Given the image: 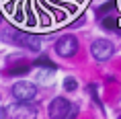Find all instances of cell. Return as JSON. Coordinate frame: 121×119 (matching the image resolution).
Here are the masks:
<instances>
[{
	"label": "cell",
	"instance_id": "1",
	"mask_svg": "<svg viewBox=\"0 0 121 119\" xmlns=\"http://www.w3.org/2000/svg\"><path fill=\"white\" fill-rule=\"evenodd\" d=\"M13 97L17 99V103H31L35 97H37V86L33 82L21 80L13 86Z\"/></svg>",
	"mask_w": 121,
	"mask_h": 119
},
{
	"label": "cell",
	"instance_id": "2",
	"mask_svg": "<svg viewBox=\"0 0 121 119\" xmlns=\"http://www.w3.org/2000/svg\"><path fill=\"white\" fill-rule=\"evenodd\" d=\"M115 51V45L109 41V39H96V41H92V45H90V53H92V57L95 60H99V62H107L109 57L113 56Z\"/></svg>",
	"mask_w": 121,
	"mask_h": 119
},
{
	"label": "cell",
	"instance_id": "3",
	"mask_svg": "<svg viewBox=\"0 0 121 119\" xmlns=\"http://www.w3.org/2000/svg\"><path fill=\"white\" fill-rule=\"evenodd\" d=\"M56 53L62 57H72L74 53L78 51V41L74 35H64V37H60L56 41Z\"/></svg>",
	"mask_w": 121,
	"mask_h": 119
},
{
	"label": "cell",
	"instance_id": "4",
	"mask_svg": "<svg viewBox=\"0 0 121 119\" xmlns=\"http://www.w3.org/2000/svg\"><path fill=\"white\" fill-rule=\"evenodd\" d=\"M17 47H25V49H31V51H37L41 41H39L37 35H33V33H23V31H14V35L10 37Z\"/></svg>",
	"mask_w": 121,
	"mask_h": 119
},
{
	"label": "cell",
	"instance_id": "5",
	"mask_svg": "<svg viewBox=\"0 0 121 119\" xmlns=\"http://www.w3.org/2000/svg\"><path fill=\"white\" fill-rule=\"evenodd\" d=\"M72 109V103L64 97H57L49 105V117L51 119H68V113Z\"/></svg>",
	"mask_w": 121,
	"mask_h": 119
},
{
	"label": "cell",
	"instance_id": "6",
	"mask_svg": "<svg viewBox=\"0 0 121 119\" xmlns=\"http://www.w3.org/2000/svg\"><path fill=\"white\" fill-rule=\"evenodd\" d=\"M13 119H35L37 117V107H33L31 103H17L8 109Z\"/></svg>",
	"mask_w": 121,
	"mask_h": 119
},
{
	"label": "cell",
	"instance_id": "7",
	"mask_svg": "<svg viewBox=\"0 0 121 119\" xmlns=\"http://www.w3.org/2000/svg\"><path fill=\"white\" fill-rule=\"evenodd\" d=\"M64 88L68 90V93H74L78 88V80L74 78V76H68V78H64Z\"/></svg>",
	"mask_w": 121,
	"mask_h": 119
},
{
	"label": "cell",
	"instance_id": "8",
	"mask_svg": "<svg viewBox=\"0 0 121 119\" xmlns=\"http://www.w3.org/2000/svg\"><path fill=\"white\" fill-rule=\"evenodd\" d=\"M35 66H39V68H47V70H56V64L51 62L49 57H39L37 62H35Z\"/></svg>",
	"mask_w": 121,
	"mask_h": 119
},
{
	"label": "cell",
	"instance_id": "9",
	"mask_svg": "<svg viewBox=\"0 0 121 119\" xmlns=\"http://www.w3.org/2000/svg\"><path fill=\"white\" fill-rule=\"evenodd\" d=\"M29 70H31V66H29V64H19V66H14V68H10V72H8V74H25V72H29Z\"/></svg>",
	"mask_w": 121,
	"mask_h": 119
},
{
	"label": "cell",
	"instance_id": "10",
	"mask_svg": "<svg viewBox=\"0 0 121 119\" xmlns=\"http://www.w3.org/2000/svg\"><path fill=\"white\" fill-rule=\"evenodd\" d=\"M103 27H105V29H115V27H117V19H115L113 14H111V17H105Z\"/></svg>",
	"mask_w": 121,
	"mask_h": 119
},
{
	"label": "cell",
	"instance_id": "11",
	"mask_svg": "<svg viewBox=\"0 0 121 119\" xmlns=\"http://www.w3.org/2000/svg\"><path fill=\"white\" fill-rule=\"evenodd\" d=\"M111 8H115V2H113V0H111V2H107L105 6H101V8H99V13H101V14H105L107 10H111Z\"/></svg>",
	"mask_w": 121,
	"mask_h": 119
},
{
	"label": "cell",
	"instance_id": "12",
	"mask_svg": "<svg viewBox=\"0 0 121 119\" xmlns=\"http://www.w3.org/2000/svg\"><path fill=\"white\" fill-rule=\"evenodd\" d=\"M0 23H2V13H0Z\"/></svg>",
	"mask_w": 121,
	"mask_h": 119
},
{
	"label": "cell",
	"instance_id": "13",
	"mask_svg": "<svg viewBox=\"0 0 121 119\" xmlns=\"http://www.w3.org/2000/svg\"><path fill=\"white\" fill-rule=\"evenodd\" d=\"M119 119H121V117H119Z\"/></svg>",
	"mask_w": 121,
	"mask_h": 119
}]
</instances>
